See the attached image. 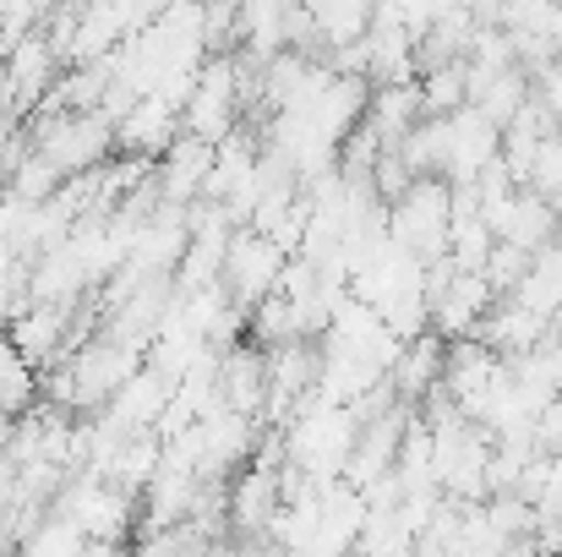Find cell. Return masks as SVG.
Here are the masks:
<instances>
[{
	"label": "cell",
	"mask_w": 562,
	"mask_h": 557,
	"mask_svg": "<svg viewBox=\"0 0 562 557\" xmlns=\"http://www.w3.org/2000/svg\"><path fill=\"white\" fill-rule=\"evenodd\" d=\"M27 143L60 176H82V170H99L115 154V126L99 110H33Z\"/></svg>",
	"instance_id": "1"
},
{
	"label": "cell",
	"mask_w": 562,
	"mask_h": 557,
	"mask_svg": "<svg viewBox=\"0 0 562 557\" xmlns=\"http://www.w3.org/2000/svg\"><path fill=\"white\" fill-rule=\"evenodd\" d=\"M448 219H453V181L415 176L404 186V197L387 202V241L420 263H437V257H448Z\"/></svg>",
	"instance_id": "2"
},
{
	"label": "cell",
	"mask_w": 562,
	"mask_h": 557,
	"mask_svg": "<svg viewBox=\"0 0 562 557\" xmlns=\"http://www.w3.org/2000/svg\"><path fill=\"white\" fill-rule=\"evenodd\" d=\"M284 257H290V252H284L273 235H262V230H251V224H235V235H229V246H224V263H218V285H224L229 301L246 312V307H257V301L279 285Z\"/></svg>",
	"instance_id": "3"
},
{
	"label": "cell",
	"mask_w": 562,
	"mask_h": 557,
	"mask_svg": "<svg viewBox=\"0 0 562 557\" xmlns=\"http://www.w3.org/2000/svg\"><path fill=\"white\" fill-rule=\"evenodd\" d=\"M5 55V71H11V115H27L44 93H49V82L60 77V49H55V38L44 33V27H27L16 44H5L0 49Z\"/></svg>",
	"instance_id": "4"
},
{
	"label": "cell",
	"mask_w": 562,
	"mask_h": 557,
	"mask_svg": "<svg viewBox=\"0 0 562 557\" xmlns=\"http://www.w3.org/2000/svg\"><path fill=\"white\" fill-rule=\"evenodd\" d=\"M170 388H176V377H165L154 361H143V367L110 393L104 415H110L121 432H159V415H165V404H170Z\"/></svg>",
	"instance_id": "5"
},
{
	"label": "cell",
	"mask_w": 562,
	"mask_h": 557,
	"mask_svg": "<svg viewBox=\"0 0 562 557\" xmlns=\"http://www.w3.org/2000/svg\"><path fill=\"white\" fill-rule=\"evenodd\" d=\"M213 170V143L196 137V132H176V143L154 159V181H159V197L176 202V208H191L202 197V181Z\"/></svg>",
	"instance_id": "6"
},
{
	"label": "cell",
	"mask_w": 562,
	"mask_h": 557,
	"mask_svg": "<svg viewBox=\"0 0 562 557\" xmlns=\"http://www.w3.org/2000/svg\"><path fill=\"white\" fill-rule=\"evenodd\" d=\"M497 301V290L481 279V274H453L437 296H426V312H431V328L442 334V339H464V334H475V323L486 318V307Z\"/></svg>",
	"instance_id": "7"
},
{
	"label": "cell",
	"mask_w": 562,
	"mask_h": 557,
	"mask_svg": "<svg viewBox=\"0 0 562 557\" xmlns=\"http://www.w3.org/2000/svg\"><path fill=\"white\" fill-rule=\"evenodd\" d=\"M218 404L229 410H246V415H262V399H268V350L262 345H224L218 350Z\"/></svg>",
	"instance_id": "8"
},
{
	"label": "cell",
	"mask_w": 562,
	"mask_h": 557,
	"mask_svg": "<svg viewBox=\"0 0 562 557\" xmlns=\"http://www.w3.org/2000/svg\"><path fill=\"white\" fill-rule=\"evenodd\" d=\"M176 132H181V110H176L170 99H159V93H137V99L126 104V115L115 121V148L159 159V154L176 143Z\"/></svg>",
	"instance_id": "9"
},
{
	"label": "cell",
	"mask_w": 562,
	"mask_h": 557,
	"mask_svg": "<svg viewBox=\"0 0 562 557\" xmlns=\"http://www.w3.org/2000/svg\"><path fill=\"white\" fill-rule=\"evenodd\" d=\"M367 99H372V82L367 77H350V71H328V82L317 88V99L306 104V121L339 148V137L350 126L367 121Z\"/></svg>",
	"instance_id": "10"
},
{
	"label": "cell",
	"mask_w": 562,
	"mask_h": 557,
	"mask_svg": "<svg viewBox=\"0 0 562 557\" xmlns=\"http://www.w3.org/2000/svg\"><path fill=\"white\" fill-rule=\"evenodd\" d=\"M497 143H503V132L475 104H459L448 115V165H442V176L448 181H475L481 165L497 159Z\"/></svg>",
	"instance_id": "11"
},
{
	"label": "cell",
	"mask_w": 562,
	"mask_h": 557,
	"mask_svg": "<svg viewBox=\"0 0 562 557\" xmlns=\"http://www.w3.org/2000/svg\"><path fill=\"white\" fill-rule=\"evenodd\" d=\"M442 361H448V339H442L437 328H420L415 339L398 345V356H393V367H387L393 393H398L404 404H420V399L442 382Z\"/></svg>",
	"instance_id": "12"
},
{
	"label": "cell",
	"mask_w": 562,
	"mask_h": 557,
	"mask_svg": "<svg viewBox=\"0 0 562 557\" xmlns=\"http://www.w3.org/2000/svg\"><path fill=\"white\" fill-rule=\"evenodd\" d=\"M475 339L508 361V356H525V350H536V345L547 339V318L530 312V307H519L514 296H497V301L486 307V318L475 323Z\"/></svg>",
	"instance_id": "13"
},
{
	"label": "cell",
	"mask_w": 562,
	"mask_h": 557,
	"mask_svg": "<svg viewBox=\"0 0 562 557\" xmlns=\"http://www.w3.org/2000/svg\"><path fill=\"white\" fill-rule=\"evenodd\" d=\"M420 82H372V99H367V126L376 132V143H398L415 121H420Z\"/></svg>",
	"instance_id": "14"
},
{
	"label": "cell",
	"mask_w": 562,
	"mask_h": 557,
	"mask_svg": "<svg viewBox=\"0 0 562 557\" xmlns=\"http://www.w3.org/2000/svg\"><path fill=\"white\" fill-rule=\"evenodd\" d=\"M562 213L536 191V186H519L514 191V208H508V219H503V241H514V246H525V252H536V246H547L552 235H558Z\"/></svg>",
	"instance_id": "15"
},
{
	"label": "cell",
	"mask_w": 562,
	"mask_h": 557,
	"mask_svg": "<svg viewBox=\"0 0 562 557\" xmlns=\"http://www.w3.org/2000/svg\"><path fill=\"white\" fill-rule=\"evenodd\" d=\"M306 11H312V27H317L323 55L372 33V0H306ZM323 55H317V60H323Z\"/></svg>",
	"instance_id": "16"
},
{
	"label": "cell",
	"mask_w": 562,
	"mask_h": 557,
	"mask_svg": "<svg viewBox=\"0 0 562 557\" xmlns=\"http://www.w3.org/2000/svg\"><path fill=\"white\" fill-rule=\"evenodd\" d=\"M525 99H530V71H525V66H508V71H492V77L475 88V99H470V104H475V110L503 132Z\"/></svg>",
	"instance_id": "17"
},
{
	"label": "cell",
	"mask_w": 562,
	"mask_h": 557,
	"mask_svg": "<svg viewBox=\"0 0 562 557\" xmlns=\"http://www.w3.org/2000/svg\"><path fill=\"white\" fill-rule=\"evenodd\" d=\"M33 361L27 356H16V345L11 339H0V415H22V410H33L38 404V377H33Z\"/></svg>",
	"instance_id": "18"
},
{
	"label": "cell",
	"mask_w": 562,
	"mask_h": 557,
	"mask_svg": "<svg viewBox=\"0 0 562 557\" xmlns=\"http://www.w3.org/2000/svg\"><path fill=\"white\" fill-rule=\"evenodd\" d=\"M415 82H420V110H426V115H453L459 104H470L464 60H437V66H426Z\"/></svg>",
	"instance_id": "19"
},
{
	"label": "cell",
	"mask_w": 562,
	"mask_h": 557,
	"mask_svg": "<svg viewBox=\"0 0 562 557\" xmlns=\"http://www.w3.org/2000/svg\"><path fill=\"white\" fill-rule=\"evenodd\" d=\"M492 224L475 213V219H459V224H448V257H453V268H464V274H481V263H486V252H492Z\"/></svg>",
	"instance_id": "20"
},
{
	"label": "cell",
	"mask_w": 562,
	"mask_h": 557,
	"mask_svg": "<svg viewBox=\"0 0 562 557\" xmlns=\"http://www.w3.org/2000/svg\"><path fill=\"white\" fill-rule=\"evenodd\" d=\"M525 268H530V252L497 235V241H492V252H486V263H481V279H486L497 296H508V290L525 279Z\"/></svg>",
	"instance_id": "21"
},
{
	"label": "cell",
	"mask_w": 562,
	"mask_h": 557,
	"mask_svg": "<svg viewBox=\"0 0 562 557\" xmlns=\"http://www.w3.org/2000/svg\"><path fill=\"white\" fill-rule=\"evenodd\" d=\"M22 547H27V553H82V547H88V536H82V525H77V520L49 514V525H44V531H33V536H22Z\"/></svg>",
	"instance_id": "22"
},
{
	"label": "cell",
	"mask_w": 562,
	"mask_h": 557,
	"mask_svg": "<svg viewBox=\"0 0 562 557\" xmlns=\"http://www.w3.org/2000/svg\"><path fill=\"white\" fill-rule=\"evenodd\" d=\"M541 367L552 377V388L562 393V339H541Z\"/></svg>",
	"instance_id": "23"
},
{
	"label": "cell",
	"mask_w": 562,
	"mask_h": 557,
	"mask_svg": "<svg viewBox=\"0 0 562 557\" xmlns=\"http://www.w3.org/2000/svg\"><path fill=\"white\" fill-rule=\"evenodd\" d=\"M547 339H562V307H552V318H547Z\"/></svg>",
	"instance_id": "24"
},
{
	"label": "cell",
	"mask_w": 562,
	"mask_h": 557,
	"mask_svg": "<svg viewBox=\"0 0 562 557\" xmlns=\"http://www.w3.org/2000/svg\"><path fill=\"white\" fill-rule=\"evenodd\" d=\"M552 27H558V44H562V0H558V22H552Z\"/></svg>",
	"instance_id": "25"
}]
</instances>
